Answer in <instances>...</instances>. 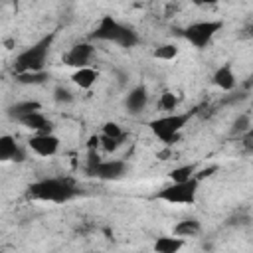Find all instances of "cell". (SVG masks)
Masks as SVG:
<instances>
[{
  "instance_id": "6",
  "label": "cell",
  "mask_w": 253,
  "mask_h": 253,
  "mask_svg": "<svg viewBox=\"0 0 253 253\" xmlns=\"http://www.w3.org/2000/svg\"><path fill=\"white\" fill-rule=\"evenodd\" d=\"M223 28V22L219 20H204V22H194L184 30V38L198 49H204L213 36Z\"/></svg>"
},
{
  "instance_id": "14",
  "label": "cell",
  "mask_w": 253,
  "mask_h": 253,
  "mask_svg": "<svg viewBox=\"0 0 253 253\" xmlns=\"http://www.w3.org/2000/svg\"><path fill=\"white\" fill-rule=\"evenodd\" d=\"M213 85L219 87L221 91H231L235 87V73H233V69H231L229 63H225V65H221V67L215 69V73H213Z\"/></svg>"
},
{
  "instance_id": "26",
  "label": "cell",
  "mask_w": 253,
  "mask_h": 253,
  "mask_svg": "<svg viewBox=\"0 0 253 253\" xmlns=\"http://www.w3.org/2000/svg\"><path fill=\"white\" fill-rule=\"evenodd\" d=\"M55 101H71V93L67 91V89H63V87H57L55 89Z\"/></svg>"
},
{
  "instance_id": "8",
  "label": "cell",
  "mask_w": 253,
  "mask_h": 253,
  "mask_svg": "<svg viewBox=\"0 0 253 253\" xmlns=\"http://www.w3.org/2000/svg\"><path fill=\"white\" fill-rule=\"evenodd\" d=\"M125 174H126V162L113 158V160H101V162L93 168V172H91L89 176L99 178V180H105V182H113V180L123 178Z\"/></svg>"
},
{
  "instance_id": "15",
  "label": "cell",
  "mask_w": 253,
  "mask_h": 253,
  "mask_svg": "<svg viewBox=\"0 0 253 253\" xmlns=\"http://www.w3.org/2000/svg\"><path fill=\"white\" fill-rule=\"evenodd\" d=\"M152 247L158 253H176V251H180L184 247V239L180 235H174V237H158Z\"/></svg>"
},
{
  "instance_id": "5",
  "label": "cell",
  "mask_w": 253,
  "mask_h": 253,
  "mask_svg": "<svg viewBox=\"0 0 253 253\" xmlns=\"http://www.w3.org/2000/svg\"><path fill=\"white\" fill-rule=\"evenodd\" d=\"M198 190H200V180L194 176L186 182H172L170 186L156 192L154 198L168 202V204H194Z\"/></svg>"
},
{
  "instance_id": "16",
  "label": "cell",
  "mask_w": 253,
  "mask_h": 253,
  "mask_svg": "<svg viewBox=\"0 0 253 253\" xmlns=\"http://www.w3.org/2000/svg\"><path fill=\"white\" fill-rule=\"evenodd\" d=\"M202 231V225L198 219H182L174 225V235H180V237H194Z\"/></svg>"
},
{
  "instance_id": "22",
  "label": "cell",
  "mask_w": 253,
  "mask_h": 253,
  "mask_svg": "<svg viewBox=\"0 0 253 253\" xmlns=\"http://www.w3.org/2000/svg\"><path fill=\"white\" fill-rule=\"evenodd\" d=\"M103 134L107 136H113V138H123V128L117 125V123H105L103 125Z\"/></svg>"
},
{
  "instance_id": "1",
  "label": "cell",
  "mask_w": 253,
  "mask_h": 253,
  "mask_svg": "<svg viewBox=\"0 0 253 253\" xmlns=\"http://www.w3.org/2000/svg\"><path fill=\"white\" fill-rule=\"evenodd\" d=\"M28 196L34 200H42V202L65 204L77 196V188L73 180L69 178H43V180L30 184Z\"/></svg>"
},
{
  "instance_id": "27",
  "label": "cell",
  "mask_w": 253,
  "mask_h": 253,
  "mask_svg": "<svg viewBox=\"0 0 253 253\" xmlns=\"http://www.w3.org/2000/svg\"><path fill=\"white\" fill-rule=\"evenodd\" d=\"M217 170V166H210V168H204V170H200V172H196V178L202 182L204 178H208V176H211L213 172Z\"/></svg>"
},
{
  "instance_id": "30",
  "label": "cell",
  "mask_w": 253,
  "mask_h": 253,
  "mask_svg": "<svg viewBox=\"0 0 253 253\" xmlns=\"http://www.w3.org/2000/svg\"><path fill=\"white\" fill-rule=\"evenodd\" d=\"M247 138H253V125H251L249 130H247Z\"/></svg>"
},
{
  "instance_id": "10",
  "label": "cell",
  "mask_w": 253,
  "mask_h": 253,
  "mask_svg": "<svg viewBox=\"0 0 253 253\" xmlns=\"http://www.w3.org/2000/svg\"><path fill=\"white\" fill-rule=\"evenodd\" d=\"M18 123L28 128V130H34V132H51V123L40 113V111H34V113H28V115H22L18 119Z\"/></svg>"
},
{
  "instance_id": "12",
  "label": "cell",
  "mask_w": 253,
  "mask_h": 253,
  "mask_svg": "<svg viewBox=\"0 0 253 253\" xmlns=\"http://www.w3.org/2000/svg\"><path fill=\"white\" fill-rule=\"evenodd\" d=\"M146 103H148V91H146V87H142V85L130 89L128 95H126V99H125V107H126L128 113H132V115L140 113V111L146 107Z\"/></svg>"
},
{
  "instance_id": "21",
  "label": "cell",
  "mask_w": 253,
  "mask_h": 253,
  "mask_svg": "<svg viewBox=\"0 0 253 253\" xmlns=\"http://www.w3.org/2000/svg\"><path fill=\"white\" fill-rule=\"evenodd\" d=\"M160 107H162L164 111H174V109L178 107V97H176L172 91H164V93L160 95Z\"/></svg>"
},
{
  "instance_id": "7",
  "label": "cell",
  "mask_w": 253,
  "mask_h": 253,
  "mask_svg": "<svg viewBox=\"0 0 253 253\" xmlns=\"http://www.w3.org/2000/svg\"><path fill=\"white\" fill-rule=\"evenodd\" d=\"M28 146L38 154V156H53L59 150V138L51 132H36L34 136H30Z\"/></svg>"
},
{
  "instance_id": "11",
  "label": "cell",
  "mask_w": 253,
  "mask_h": 253,
  "mask_svg": "<svg viewBox=\"0 0 253 253\" xmlns=\"http://www.w3.org/2000/svg\"><path fill=\"white\" fill-rule=\"evenodd\" d=\"M26 156H24V150L18 146V142L14 140V136L10 134H2L0 136V160L8 162V160H16V162H22Z\"/></svg>"
},
{
  "instance_id": "28",
  "label": "cell",
  "mask_w": 253,
  "mask_h": 253,
  "mask_svg": "<svg viewBox=\"0 0 253 253\" xmlns=\"http://www.w3.org/2000/svg\"><path fill=\"white\" fill-rule=\"evenodd\" d=\"M196 6H211V4H217L219 0H192Z\"/></svg>"
},
{
  "instance_id": "13",
  "label": "cell",
  "mask_w": 253,
  "mask_h": 253,
  "mask_svg": "<svg viewBox=\"0 0 253 253\" xmlns=\"http://www.w3.org/2000/svg\"><path fill=\"white\" fill-rule=\"evenodd\" d=\"M99 79V71L93 69V67H79L71 73V81L79 87V89H91Z\"/></svg>"
},
{
  "instance_id": "2",
  "label": "cell",
  "mask_w": 253,
  "mask_h": 253,
  "mask_svg": "<svg viewBox=\"0 0 253 253\" xmlns=\"http://www.w3.org/2000/svg\"><path fill=\"white\" fill-rule=\"evenodd\" d=\"M91 38L101 40V42H113V43H119L121 47H132V45L138 43V36L130 28L123 26L121 22H117L111 16H103L101 18V22L93 30Z\"/></svg>"
},
{
  "instance_id": "23",
  "label": "cell",
  "mask_w": 253,
  "mask_h": 253,
  "mask_svg": "<svg viewBox=\"0 0 253 253\" xmlns=\"http://www.w3.org/2000/svg\"><path fill=\"white\" fill-rule=\"evenodd\" d=\"M119 142H121V138H113V136L101 134V146H103L107 152H115V150L119 148Z\"/></svg>"
},
{
  "instance_id": "29",
  "label": "cell",
  "mask_w": 253,
  "mask_h": 253,
  "mask_svg": "<svg viewBox=\"0 0 253 253\" xmlns=\"http://www.w3.org/2000/svg\"><path fill=\"white\" fill-rule=\"evenodd\" d=\"M243 32H245V36H247V38H253V24H249Z\"/></svg>"
},
{
  "instance_id": "19",
  "label": "cell",
  "mask_w": 253,
  "mask_h": 253,
  "mask_svg": "<svg viewBox=\"0 0 253 253\" xmlns=\"http://www.w3.org/2000/svg\"><path fill=\"white\" fill-rule=\"evenodd\" d=\"M47 79V73L43 71H24V73H16V81L22 85H38L43 83Z\"/></svg>"
},
{
  "instance_id": "18",
  "label": "cell",
  "mask_w": 253,
  "mask_h": 253,
  "mask_svg": "<svg viewBox=\"0 0 253 253\" xmlns=\"http://www.w3.org/2000/svg\"><path fill=\"white\" fill-rule=\"evenodd\" d=\"M40 109H42V105L38 101H20V103L10 107V115L20 119L22 115H28V113H34V111H40Z\"/></svg>"
},
{
  "instance_id": "24",
  "label": "cell",
  "mask_w": 253,
  "mask_h": 253,
  "mask_svg": "<svg viewBox=\"0 0 253 253\" xmlns=\"http://www.w3.org/2000/svg\"><path fill=\"white\" fill-rule=\"evenodd\" d=\"M99 162H101V158H99L97 150H95V148H89V152H87V164H85V172H87V174H91V172H93V168H95Z\"/></svg>"
},
{
  "instance_id": "9",
  "label": "cell",
  "mask_w": 253,
  "mask_h": 253,
  "mask_svg": "<svg viewBox=\"0 0 253 253\" xmlns=\"http://www.w3.org/2000/svg\"><path fill=\"white\" fill-rule=\"evenodd\" d=\"M93 53H95V47H93L91 43H87V42H81V43H75V45L63 55V63L69 65V67H75V69L87 67V63L91 61Z\"/></svg>"
},
{
  "instance_id": "20",
  "label": "cell",
  "mask_w": 253,
  "mask_h": 253,
  "mask_svg": "<svg viewBox=\"0 0 253 253\" xmlns=\"http://www.w3.org/2000/svg\"><path fill=\"white\" fill-rule=\"evenodd\" d=\"M152 55H154L156 59L170 61V59H174V57L178 55V47H176L174 43H162V45H158V47L152 51Z\"/></svg>"
},
{
  "instance_id": "25",
  "label": "cell",
  "mask_w": 253,
  "mask_h": 253,
  "mask_svg": "<svg viewBox=\"0 0 253 253\" xmlns=\"http://www.w3.org/2000/svg\"><path fill=\"white\" fill-rule=\"evenodd\" d=\"M249 117L247 115H241V117H237L235 119V123H233V132H247L249 130Z\"/></svg>"
},
{
  "instance_id": "4",
  "label": "cell",
  "mask_w": 253,
  "mask_h": 253,
  "mask_svg": "<svg viewBox=\"0 0 253 253\" xmlns=\"http://www.w3.org/2000/svg\"><path fill=\"white\" fill-rule=\"evenodd\" d=\"M190 119H192V113H170L166 117H158L150 121L148 128L158 140H162L164 144H172L180 138V130L186 126Z\"/></svg>"
},
{
  "instance_id": "3",
  "label": "cell",
  "mask_w": 253,
  "mask_h": 253,
  "mask_svg": "<svg viewBox=\"0 0 253 253\" xmlns=\"http://www.w3.org/2000/svg\"><path fill=\"white\" fill-rule=\"evenodd\" d=\"M53 42V34L42 38L40 42H36L34 45H30L28 49H24L16 61H14V73H24V71H43L49 47Z\"/></svg>"
},
{
  "instance_id": "17",
  "label": "cell",
  "mask_w": 253,
  "mask_h": 253,
  "mask_svg": "<svg viewBox=\"0 0 253 253\" xmlns=\"http://www.w3.org/2000/svg\"><path fill=\"white\" fill-rule=\"evenodd\" d=\"M194 176H196V166L194 164H184V166H178V168L168 172V178L172 182H186Z\"/></svg>"
}]
</instances>
